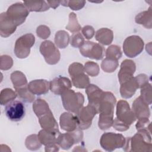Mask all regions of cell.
<instances>
[{"label": "cell", "instance_id": "cell-1", "mask_svg": "<svg viewBox=\"0 0 152 152\" xmlns=\"http://www.w3.org/2000/svg\"><path fill=\"white\" fill-rule=\"evenodd\" d=\"M116 102V97L112 93L104 92L103 99L98 109V113H99L98 126L100 129L106 130L112 126Z\"/></svg>", "mask_w": 152, "mask_h": 152}, {"label": "cell", "instance_id": "cell-2", "mask_svg": "<svg viewBox=\"0 0 152 152\" xmlns=\"http://www.w3.org/2000/svg\"><path fill=\"white\" fill-rule=\"evenodd\" d=\"M151 134L144 131L136 133L132 137H126L123 147L125 151L147 152L151 151Z\"/></svg>", "mask_w": 152, "mask_h": 152}, {"label": "cell", "instance_id": "cell-3", "mask_svg": "<svg viewBox=\"0 0 152 152\" xmlns=\"http://www.w3.org/2000/svg\"><path fill=\"white\" fill-rule=\"evenodd\" d=\"M61 96L64 107L69 112L75 114L83 106L84 97L80 92L68 89L63 92Z\"/></svg>", "mask_w": 152, "mask_h": 152}, {"label": "cell", "instance_id": "cell-4", "mask_svg": "<svg viewBox=\"0 0 152 152\" xmlns=\"http://www.w3.org/2000/svg\"><path fill=\"white\" fill-rule=\"evenodd\" d=\"M35 42L34 36L31 33H26L17 39L14 45V53L19 59H24L28 56L31 48Z\"/></svg>", "mask_w": 152, "mask_h": 152}, {"label": "cell", "instance_id": "cell-5", "mask_svg": "<svg viewBox=\"0 0 152 152\" xmlns=\"http://www.w3.org/2000/svg\"><path fill=\"white\" fill-rule=\"evenodd\" d=\"M126 142V138L121 134L104 132L100 138V144L102 148L107 151H113L116 148L123 147Z\"/></svg>", "mask_w": 152, "mask_h": 152}, {"label": "cell", "instance_id": "cell-6", "mask_svg": "<svg viewBox=\"0 0 152 152\" xmlns=\"http://www.w3.org/2000/svg\"><path fill=\"white\" fill-rule=\"evenodd\" d=\"M5 12L8 18L17 27L26 21L30 11L24 3L16 2L10 5Z\"/></svg>", "mask_w": 152, "mask_h": 152}, {"label": "cell", "instance_id": "cell-7", "mask_svg": "<svg viewBox=\"0 0 152 152\" xmlns=\"http://www.w3.org/2000/svg\"><path fill=\"white\" fill-rule=\"evenodd\" d=\"M144 45V41L140 36L132 35L125 39L123 43V51L126 56L135 58L142 52Z\"/></svg>", "mask_w": 152, "mask_h": 152}, {"label": "cell", "instance_id": "cell-8", "mask_svg": "<svg viewBox=\"0 0 152 152\" xmlns=\"http://www.w3.org/2000/svg\"><path fill=\"white\" fill-rule=\"evenodd\" d=\"M97 113L96 109L89 104L86 106H83L75 113L78 122V128L81 130L89 128L91 125L94 117Z\"/></svg>", "mask_w": 152, "mask_h": 152}, {"label": "cell", "instance_id": "cell-9", "mask_svg": "<svg viewBox=\"0 0 152 152\" xmlns=\"http://www.w3.org/2000/svg\"><path fill=\"white\" fill-rule=\"evenodd\" d=\"M39 50L46 62L49 65H55L60 60V52L55 44L50 40H45L42 42Z\"/></svg>", "mask_w": 152, "mask_h": 152}, {"label": "cell", "instance_id": "cell-10", "mask_svg": "<svg viewBox=\"0 0 152 152\" xmlns=\"http://www.w3.org/2000/svg\"><path fill=\"white\" fill-rule=\"evenodd\" d=\"M83 138V132L80 128L68 132L64 134H60L57 138L56 143L63 150L69 149L74 144H77L82 141Z\"/></svg>", "mask_w": 152, "mask_h": 152}, {"label": "cell", "instance_id": "cell-11", "mask_svg": "<svg viewBox=\"0 0 152 152\" xmlns=\"http://www.w3.org/2000/svg\"><path fill=\"white\" fill-rule=\"evenodd\" d=\"M104 51L103 46L100 44L91 41H86L80 48V52L83 56L96 60L102 59Z\"/></svg>", "mask_w": 152, "mask_h": 152}, {"label": "cell", "instance_id": "cell-12", "mask_svg": "<svg viewBox=\"0 0 152 152\" xmlns=\"http://www.w3.org/2000/svg\"><path fill=\"white\" fill-rule=\"evenodd\" d=\"M116 115L118 120L128 126H130L136 120V118L130 108L129 103L124 100H120L118 102Z\"/></svg>", "mask_w": 152, "mask_h": 152}, {"label": "cell", "instance_id": "cell-13", "mask_svg": "<svg viewBox=\"0 0 152 152\" xmlns=\"http://www.w3.org/2000/svg\"><path fill=\"white\" fill-rule=\"evenodd\" d=\"M5 113L7 117L12 121H21L25 115V107L20 100H12L6 104Z\"/></svg>", "mask_w": 152, "mask_h": 152}, {"label": "cell", "instance_id": "cell-14", "mask_svg": "<svg viewBox=\"0 0 152 152\" xmlns=\"http://www.w3.org/2000/svg\"><path fill=\"white\" fill-rule=\"evenodd\" d=\"M104 92L96 85L90 84L86 88V93L87 94L88 104L94 107L98 113V109L101 101L103 99Z\"/></svg>", "mask_w": 152, "mask_h": 152}, {"label": "cell", "instance_id": "cell-15", "mask_svg": "<svg viewBox=\"0 0 152 152\" xmlns=\"http://www.w3.org/2000/svg\"><path fill=\"white\" fill-rule=\"evenodd\" d=\"M136 70L135 62L130 59H125L121 64V68L118 72V80L121 84L133 77Z\"/></svg>", "mask_w": 152, "mask_h": 152}, {"label": "cell", "instance_id": "cell-16", "mask_svg": "<svg viewBox=\"0 0 152 152\" xmlns=\"http://www.w3.org/2000/svg\"><path fill=\"white\" fill-rule=\"evenodd\" d=\"M72 87L71 81L65 77L59 76L50 81V90L56 95H61Z\"/></svg>", "mask_w": 152, "mask_h": 152}, {"label": "cell", "instance_id": "cell-17", "mask_svg": "<svg viewBox=\"0 0 152 152\" xmlns=\"http://www.w3.org/2000/svg\"><path fill=\"white\" fill-rule=\"evenodd\" d=\"M38 118L40 125L42 129L52 132H60L58 124L50 110Z\"/></svg>", "mask_w": 152, "mask_h": 152}, {"label": "cell", "instance_id": "cell-18", "mask_svg": "<svg viewBox=\"0 0 152 152\" xmlns=\"http://www.w3.org/2000/svg\"><path fill=\"white\" fill-rule=\"evenodd\" d=\"M132 110L136 119L148 118L150 116V110L148 104H147L140 96L134 101L132 105Z\"/></svg>", "mask_w": 152, "mask_h": 152}, {"label": "cell", "instance_id": "cell-19", "mask_svg": "<svg viewBox=\"0 0 152 152\" xmlns=\"http://www.w3.org/2000/svg\"><path fill=\"white\" fill-rule=\"evenodd\" d=\"M59 124L62 129L71 132L78 127V122L76 116L71 112H64L59 118Z\"/></svg>", "mask_w": 152, "mask_h": 152}, {"label": "cell", "instance_id": "cell-20", "mask_svg": "<svg viewBox=\"0 0 152 152\" xmlns=\"http://www.w3.org/2000/svg\"><path fill=\"white\" fill-rule=\"evenodd\" d=\"M17 26L8 18L6 12L0 14V35L2 37H8L13 34Z\"/></svg>", "mask_w": 152, "mask_h": 152}, {"label": "cell", "instance_id": "cell-21", "mask_svg": "<svg viewBox=\"0 0 152 152\" xmlns=\"http://www.w3.org/2000/svg\"><path fill=\"white\" fill-rule=\"evenodd\" d=\"M28 88L34 95L45 94L50 89V82L43 79L32 80L28 84Z\"/></svg>", "mask_w": 152, "mask_h": 152}, {"label": "cell", "instance_id": "cell-22", "mask_svg": "<svg viewBox=\"0 0 152 152\" xmlns=\"http://www.w3.org/2000/svg\"><path fill=\"white\" fill-rule=\"evenodd\" d=\"M138 88V84L135 79V77H133L131 79L121 84V96L124 99H129L132 97Z\"/></svg>", "mask_w": 152, "mask_h": 152}, {"label": "cell", "instance_id": "cell-23", "mask_svg": "<svg viewBox=\"0 0 152 152\" xmlns=\"http://www.w3.org/2000/svg\"><path fill=\"white\" fill-rule=\"evenodd\" d=\"M95 38L100 44L109 45L113 39V32L109 28H101L96 32Z\"/></svg>", "mask_w": 152, "mask_h": 152}, {"label": "cell", "instance_id": "cell-24", "mask_svg": "<svg viewBox=\"0 0 152 152\" xmlns=\"http://www.w3.org/2000/svg\"><path fill=\"white\" fill-rule=\"evenodd\" d=\"M151 8L149 7L148 10L144 11L137 14L135 18V21L138 24L143 26L146 28L150 29L152 27Z\"/></svg>", "mask_w": 152, "mask_h": 152}, {"label": "cell", "instance_id": "cell-25", "mask_svg": "<svg viewBox=\"0 0 152 152\" xmlns=\"http://www.w3.org/2000/svg\"><path fill=\"white\" fill-rule=\"evenodd\" d=\"M60 134L61 132L55 133L42 129L39 132L37 136L42 144L46 146L50 144L56 143L58 137Z\"/></svg>", "mask_w": 152, "mask_h": 152}, {"label": "cell", "instance_id": "cell-26", "mask_svg": "<svg viewBox=\"0 0 152 152\" xmlns=\"http://www.w3.org/2000/svg\"><path fill=\"white\" fill-rule=\"evenodd\" d=\"M10 78L15 90L28 86L27 80L25 75L20 71H15L12 72Z\"/></svg>", "mask_w": 152, "mask_h": 152}, {"label": "cell", "instance_id": "cell-27", "mask_svg": "<svg viewBox=\"0 0 152 152\" xmlns=\"http://www.w3.org/2000/svg\"><path fill=\"white\" fill-rule=\"evenodd\" d=\"M24 5L30 12H43L48 10L50 7L45 1H24Z\"/></svg>", "mask_w": 152, "mask_h": 152}, {"label": "cell", "instance_id": "cell-28", "mask_svg": "<svg viewBox=\"0 0 152 152\" xmlns=\"http://www.w3.org/2000/svg\"><path fill=\"white\" fill-rule=\"evenodd\" d=\"M54 41L57 48L64 49L68 45L69 43V35L65 30H59L56 33Z\"/></svg>", "mask_w": 152, "mask_h": 152}, {"label": "cell", "instance_id": "cell-29", "mask_svg": "<svg viewBox=\"0 0 152 152\" xmlns=\"http://www.w3.org/2000/svg\"><path fill=\"white\" fill-rule=\"evenodd\" d=\"M84 72H81L71 77L72 83L76 88H86L90 84L89 78Z\"/></svg>", "mask_w": 152, "mask_h": 152}, {"label": "cell", "instance_id": "cell-30", "mask_svg": "<svg viewBox=\"0 0 152 152\" xmlns=\"http://www.w3.org/2000/svg\"><path fill=\"white\" fill-rule=\"evenodd\" d=\"M33 110L37 118L46 113L50 109L49 107L48 103L42 99H37L35 100L33 104Z\"/></svg>", "mask_w": 152, "mask_h": 152}, {"label": "cell", "instance_id": "cell-31", "mask_svg": "<svg viewBox=\"0 0 152 152\" xmlns=\"http://www.w3.org/2000/svg\"><path fill=\"white\" fill-rule=\"evenodd\" d=\"M17 96L16 91H14L11 88H4L1 90L0 93V104L2 106L6 105L10 102L14 100Z\"/></svg>", "mask_w": 152, "mask_h": 152}, {"label": "cell", "instance_id": "cell-32", "mask_svg": "<svg viewBox=\"0 0 152 152\" xmlns=\"http://www.w3.org/2000/svg\"><path fill=\"white\" fill-rule=\"evenodd\" d=\"M66 28L72 33H78L81 29V26L78 21L77 15L73 12L69 14V21L66 26Z\"/></svg>", "mask_w": 152, "mask_h": 152}, {"label": "cell", "instance_id": "cell-33", "mask_svg": "<svg viewBox=\"0 0 152 152\" xmlns=\"http://www.w3.org/2000/svg\"><path fill=\"white\" fill-rule=\"evenodd\" d=\"M25 145L27 149L31 151H35L41 147L42 143L40 142L37 135L31 134L26 138Z\"/></svg>", "mask_w": 152, "mask_h": 152}, {"label": "cell", "instance_id": "cell-34", "mask_svg": "<svg viewBox=\"0 0 152 152\" xmlns=\"http://www.w3.org/2000/svg\"><path fill=\"white\" fill-rule=\"evenodd\" d=\"M119 66L118 60L106 58L101 63L102 69L106 72L111 73L114 72Z\"/></svg>", "mask_w": 152, "mask_h": 152}, {"label": "cell", "instance_id": "cell-35", "mask_svg": "<svg viewBox=\"0 0 152 152\" xmlns=\"http://www.w3.org/2000/svg\"><path fill=\"white\" fill-rule=\"evenodd\" d=\"M15 91L17 94V96H18V97L21 98L23 101L28 103H31L34 101V94H33L28 90V86L20 88L15 89Z\"/></svg>", "mask_w": 152, "mask_h": 152}, {"label": "cell", "instance_id": "cell-36", "mask_svg": "<svg viewBox=\"0 0 152 152\" xmlns=\"http://www.w3.org/2000/svg\"><path fill=\"white\" fill-rule=\"evenodd\" d=\"M122 52L121 48L115 45H112L109 46L105 52L106 58L118 61L122 57Z\"/></svg>", "mask_w": 152, "mask_h": 152}, {"label": "cell", "instance_id": "cell-37", "mask_svg": "<svg viewBox=\"0 0 152 152\" xmlns=\"http://www.w3.org/2000/svg\"><path fill=\"white\" fill-rule=\"evenodd\" d=\"M140 97L141 99L148 105L151 104L152 102V93H151V85L147 83L141 88Z\"/></svg>", "mask_w": 152, "mask_h": 152}, {"label": "cell", "instance_id": "cell-38", "mask_svg": "<svg viewBox=\"0 0 152 152\" xmlns=\"http://www.w3.org/2000/svg\"><path fill=\"white\" fill-rule=\"evenodd\" d=\"M84 71L91 77H96L100 72V68L99 65L93 61H88L85 63Z\"/></svg>", "mask_w": 152, "mask_h": 152}, {"label": "cell", "instance_id": "cell-39", "mask_svg": "<svg viewBox=\"0 0 152 152\" xmlns=\"http://www.w3.org/2000/svg\"><path fill=\"white\" fill-rule=\"evenodd\" d=\"M86 1H77V0H71V1H61V4L65 7H68L71 10L74 11H78L82 9Z\"/></svg>", "mask_w": 152, "mask_h": 152}, {"label": "cell", "instance_id": "cell-40", "mask_svg": "<svg viewBox=\"0 0 152 152\" xmlns=\"http://www.w3.org/2000/svg\"><path fill=\"white\" fill-rule=\"evenodd\" d=\"M135 127L138 132L144 131L151 134V123L148 118L139 119L135 125Z\"/></svg>", "mask_w": 152, "mask_h": 152}, {"label": "cell", "instance_id": "cell-41", "mask_svg": "<svg viewBox=\"0 0 152 152\" xmlns=\"http://www.w3.org/2000/svg\"><path fill=\"white\" fill-rule=\"evenodd\" d=\"M84 39L83 36L80 33H73L70 37L69 43L71 45L76 48H80L84 43Z\"/></svg>", "mask_w": 152, "mask_h": 152}, {"label": "cell", "instance_id": "cell-42", "mask_svg": "<svg viewBox=\"0 0 152 152\" xmlns=\"http://www.w3.org/2000/svg\"><path fill=\"white\" fill-rule=\"evenodd\" d=\"M0 68L1 70H8L13 65V60L10 56L4 55L1 56Z\"/></svg>", "mask_w": 152, "mask_h": 152}, {"label": "cell", "instance_id": "cell-43", "mask_svg": "<svg viewBox=\"0 0 152 152\" xmlns=\"http://www.w3.org/2000/svg\"><path fill=\"white\" fill-rule=\"evenodd\" d=\"M84 72H85L84 66L78 62H74L68 67V72L70 77Z\"/></svg>", "mask_w": 152, "mask_h": 152}, {"label": "cell", "instance_id": "cell-44", "mask_svg": "<svg viewBox=\"0 0 152 152\" xmlns=\"http://www.w3.org/2000/svg\"><path fill=\"white\" fill-rule=\"evenodd\" d=\"M37 36L42 39H46L50 35V30L49 27L45 25H40L36 29Z\"/></svg>", "mask_w": 152, "mask_h": 152}, {"label": "cell", "instance_id": "cell-45", "mask_svg": "<svg viewBox=\"0 0 152 152\" xmlns=\"http://www.w3.org/2000/svg\"><path fill=\"white\" fill-rule=\"evenodd\" d=\"M81 31L83 36L86 39L89 40L91 39L95 34V30L94 28L90 25H87L81 28Z\"/></svg>", "mask_w": 152, "mask_h": 152}, {"label": "cell", "instance_id": "cell-46", "mask_svg": "<svg viewBox=\"0 0 152 152\" xmlns=\"http://www.w3.org/2000/svg\"><path fill=\"white\" fill-rule=\"evenodd\" d=\"M112 126L116 131H121V132L125 131L128 130L129 128V126L126 125L124 122L118 120L116 118H115V119H113V122Z\"/></svg>", "mask_w": 152, "mask_h": 152}, {"label": "cell", "instance_id": "cell-47", "mask_svg": "<svg viewBox=\"0 0 152 152\" xmlns=\"http://www.w3.org/2000/svg\"><path fill=\"white\" fill-rule=\"evenodd\" d=\"M135 79L138 84V88H141L142 86L148 83V77L145 74H140L135 77Z\"/></svg>", "mask_w": 152, "mask_h": 152}, {"label": "cell", "instance_id": "cell-48", "mask_svg": "<svg viewBox=\"0 0 152 152\" xmlns=\"http://www.w3.org/2000/svg\"><path fill=\"white\" fill-rule=\"evenodd\" d=\"M59 147H60L56 143L50 144L45 146V151H58Z\"/></svg>", "mask_w": 152, "mask_h": 152}, {"label": "cell", "instance_id": "cell-49", "mask_svg": "<svg viewBox=\"0 0 152 152\" xmlns=\"http://www.w3.org/2000/svg\"><path fill=\"white\" fill-rule=\"evenodd\" d=\"M49 4V7L55 9L61 4V1H46Z\"/></svg>", "mask_w": 152, "mask_h": 152}]
</instances>
